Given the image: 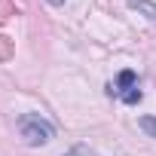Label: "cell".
<instances>
[{"label":"cell","instance_id":"ba28073f","mask_svg":"<svg viewBox=\"0 0 156 156\" xmlns=\"http://www.w3.org/2000/svg\"><path fill=\"white\" fill-rule=\"evenodd\" d=\"M49 3H52V6H64V0H49Z\"/></svg>","mask_w":156,"mask_h":156},{"label":"cell","instance_id":"277c9868","mask_svg":"<svg viewBox=\"0 0 156 156\" xmlns=\"http://www.w3.org/2000/svg\"><path fill=\"white\" fill-rule=\"evenodd\" d=\"M138 129L147 132L150 138H156V116H141V119H138Z\"/></svg>","mask_w":156,"mask_h":156},{"label":"cell","instance_id":"6da1fadb","mask_svg":"<svg viewBox=\"0 0 156 156\" xmlns=\"http://www.w3.org/2000/svg\"><path fill=\"white\" fill-rule=\"evenodd\" d=\"M19 132H22L25 144H31V147H43V144H49V141L55 138L52 122L43 119L40 113H25V116L19 119Z\"/></svg>","mask_w":156,"mask_h":156},{"label":"cell","instance_id":"5b68a950","mask_svg":"<svg viewBox=\"0 0 156 156\" xmlns=\"http://www.w3.org/2000/svg\"><path fill=\"white\" fill-rule=\"evenodd\" d=\"M9 58H12V40L0 37V61H9Z\"/></svg>","mask_w":156,"mask_h":156},{"label":"cell","instance_id":"7a4b0ae2","mask_svg":"<svg viewBox=\"0 0 156 156\" xmlns=\"http://www.w3.org/2000/svg\"><path fill=\"white\" fill-rule=\"evenodd\" d=\"M138 86V76H135V70H119V76H116V86H110L107 92L113 95H122V92H129V89H135Z\"/></svg>","mask_w":156,"mask_h":156},{"label":"cell","instance_id":"8992f818","mask_svg":"<svg viewBox=\"0 0 156 156\" xmlns=\"http://www.w3.org/2000/svg\"><path fill=\"white\" fill-rule=\"evenodd\" d=\"M119 98H122V101H126V104H138V101H141V98H144V92H141V89H138V86H135V89H129V92H122V95H119Z\"/></svg>","mask_w":156,"mask_h":156},{"label":"cell","instance_id":"3957f363","mask_svg":"<svg viewBox=\"0 0 156 156\" xmlns=\"http://www.w3.org/2000/svg\"><path fill=\"white\" fill-rule=\"evenodd\" d=\"M129 6H132V9H138V12H144L147 19H153V22H156V3H153V0H129Z\"/></svg>","mask_w":156,"mask_h":156},{"label":"cell","instance_id":"52a82bcc","mask_svg":"<svg viewBox=\"0 0 156 156\" xmlns=\"http://www.w3.org/2000/svg\"><path fill=\"white\" fill-rule=\"evenodd\" d=\"M9 16H16V6H12V0H0V22H6Z\"/></svg>","mask_w":156,"mask_h":156}]
</instances>
